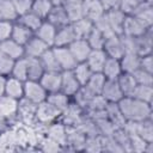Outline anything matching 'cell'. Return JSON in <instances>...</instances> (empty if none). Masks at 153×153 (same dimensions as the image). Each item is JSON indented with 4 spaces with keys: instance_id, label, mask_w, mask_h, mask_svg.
<instances>
[{
    "instance_id": "cell-1",
    "label": "cell",
    "mask_w": 153,
    "mask_h": 153,
    "mask_svg": "<svg viewBox=\"0 0 153 153\" xmlns=\"http://www.w3.org/2000/svg\"><path fill=\"white\" fill-rule=\"evenodd\" d=\"M118 108L124 118L128 121H143L147 120L151 115L149 103L129 96H123L118 100Z\"/></svg>"
},
{
    "instance_id": "cell-2",
    "label": "cell",
    "mask_w": 153,
    "mask_h": 153,
    "mask_svg": "<svg viewBox=\"0 0 153 153\" xmlns=\"http://www.w3.org/2000/svg\"><path fill=\"white\" fill-rule=\"evenodd\" d=\"M24 97L33 104H39L45 100L47 91L39 81L26 80L24 84Z\"/></svg>"
},
{
    "instance_id": "cell-3",
    "label": "cell",
    "mask_w": 153,
    "mask_h": 153,
    "mask_svg": "<svg viewBox=\"0 0 153 153\" xmlns=\"http://www.w3.org/2000/svg\"><path fill=\"white\" fill-rule=\"evenodd\" d=\"M69 51L72 53L73 57L75 59V61L79 62H85L90 51L92 50L90 44L87 43V41L85 38H76L74 39L69 45H68Z\"/></svg>"
},
{
    "instance_id": "cell-4",
    "label": "cell",
    "mask_w": 153,
    "mask_h": 153,
    "mask_svg": "<svg viewBox=\"0 0 153 153\" xmlns=\"http://www.w3.org/2000/svg\"><path fill=\"white\" fill-rule=\"evenodd\" d=\"M55 57L61 67V69L63 71H72L75 66H76V61L73 57L72 53L69 51V49L67 47H56L53 49Z\"/></svg>"
},
{
    "instance_id": "cell-5",
    "label": "cell",
    "mask_w": 153,
    "mask_h": 153,
    "mask_svg": "<svg viewBox=\"0 0 153 153\" xmlns=\"http://www.w3.org/2000/svg\"><path fill=\"white\" fill-rule=\"evenodd\" d=\"M100 94L108 102H111V103H116L123 97V93H122V91L120 88L117 79H106L105 82H104V86H103V90H102Z\"/></svg>"
},
{
    "instance_id": "cell-6",
    "label": "cell",
    "mask_w": 153,
    "mask_h": 153,
    "mask_svg": "<svg viewBox=\"0 0 153 153\" xmlns=\"http://www.w3.org/2000/svg\"><path fill=\"white\" fill-rule=\"evenodd\" d=\"M82 11L84 17L93 23L104 14V7L100 0H82Z\"/></svg>"
},
{
    "instance_id": "cell-7",
    "label": "cell",
    "mask_w": 153,
    "mask_h": 153,
    "mask_svg": "<svg viewBox=\"0 0 153 153\" xmlns=\"http://www.w3.org/2000/svg\"><path fill=\"white\" fill-rule=\"evenodd\" d=\"M103 48L106 51V54L109 55V57L120 60L124 55V50H123L121 39L117 35H112L110 37H106L104 41Z\"/></svg>"
},
{
    "instance_id": "cell-8",
    "label": "cell",
    "mask_w": 153,
    "mask_h": 153,
    "mask_svg": "<svg viewBox=\"0 0 153 153\" xmlns=\"http://www.w3.org/2000/svg\"><path fill=\"white\" fill-rule=\"evenodd\" d=\"M80 88V84L73 74V71H63L61 73V91L66 96L75 94Z\"/></svg>"
},
{
    "instance_id": "cell-9",
    "label": "cell",
    "mask_w": 153,
    "mask_h": 153,
    "mask_svg": "<svg viewBox=\"0 0 153 153\" xmlns=\"http://www.w3.org/2000/svg\"><path fill=\"white\" fill-rule=\"evenodd\" d=\"M45 91L57 92L61 88V73L60 72H44L38 80Z\"/></svg>"
},
{
    "instance_id": "cell-10",
    "label": "cell",
    "mask_w": 153,
    "mask_h": 153,
    "mask_svg": "<svg viewBox=\"0 0 153 153\" xmlns=\"http://www.w3.org/2000/svg\"><path fill=\"white\" fill-rule=\"evenodd\" d=\"M146 29L134 16L126 17L123 22V33L131 37H139L142 36L146 32Z\"/></svg>"
},
{
    "instance_id": "cell-11",
    "label": "cell",
    "mask_w": 153,
    "mask_h": 153,
    "mask_svg": "<svg viewBox=\"0 0 153 153\" xmlns=\"http://www.w3.org/2000/svg\"><path fill=\"white\" fill-rule=\"evenodd\" d=\"M106 60V54L103 51V49H92L86 59V63L90 67V69L96 73V72H102L103 66Z\"/></svg>"
},
{
    "instance_id": "cell-12",
    "label": "cell",
    "mask_w": 153,
    "mask_h": 153,
    "mask_svg": "<svg viewBox=\"0 0 153 153\" xmlns=\"http://www.w3.org/2000/svg\"><path fill=\"white\" fill-rule=\"evenodd\" d=\"M0 50L5 55H7L8 57H11L13 60L20 59L24 55V47L22 44L17 43L16 41H13L12 38L0 42Z\"/></svg>"
},
{
    "instance_id": "cell-13",
    "label": "cell",
    "mask_w": 153,
    "mask_h": 153,
    "mask_svg": "<svg viewBox=\"0 0 153 153\" xmlns=\"http://www.w3.org/2000/svg\"><path fill=\"white\" fill-rule=\"evenodd\" d=\"M48 48L49 45L45 44L38 37H31L24 45V54L30 57H39Z\"/></svg>"
},
{
    "instance_id": "cell-14",
    "label": "cell",
    "mask_w": 153,
    "mask_h": 153,
    "mask_svg": "<svg viewBox=\"0 0 153 153\" xmlns=\"http://www.w3.org/2000/svg\"><path fill=\"white\" fill-rule=\"evenodd\" d=\"M74 39H76L75 32H74L72 25L67 24V25L62 26L59 31H56L54 45L55 47H66V45H69Z\"/></svg>"
},
{
    "instance_id": "cell-15",
    "label": "cell",
    "mask_w": 153,
    "mask_h": 153,
    "mask_svg": "<svg viewBox=\"0 0 153 153\" xmlns=\"http://www.w3.org/2000/svg\"><path fill=\"white\" fill-rule=\"evenodd\" d=\"M60 112L61 111L57 108H55L53 104H50L47 100V102L39 103L38 108H37V111H36V115H37V117L41 122H50L56 116H59Z\"/></svg>"
},
{
    "instance_id": "cell-16",
    "label": "cell",
    "mask_w": 153,
    "mask_h": 153,
    "mask_svg": "<svg viewBox=\"0 0 153 153\" xmlns=\"http://www.w3.org/2000/svg\"><path fill=\"white\" fill-rule=\"evenodd\" d=\"M62 6L68 16L69 22H75L84 17L82 0H65Z\"/></svg>"
},
{
    "instance_id": "cell-17",
    "label": "cell",
    "mask_w": 153,
    "mask_h": 153,
    "mask_svg": "<svg viewBox=\"0 0 153 153\" xmlns=\"http://www.w3.org/2000/svg\"><path fill=\"white\" fill-rule=\"evenodd\" d=\"M56 31H57L56 30V26H54L49 22L42 23L41 26L36 30V37H38L39 39H42L45 44H48L50 47V45H54Z\"/></svg>"
},
{
    "instance_id": "cell-18",
    "label": "cell",
    "mask_w": 153,
    "mask_h": 153,
    "mask_svg": "<svg viewBox=\"0 0 153 153\" xmlns=\"http://www.w3.org/2000/svg\"><path fill=\"white\" fill-rule=\"evenodd\" d=\"M133 16L145 26V27H149L153 20V13H152V8L148 4H143L140 2L137 5V7L133 11Z\"/></svg>"
},
{
    "instance_id": "cell-19",
    "label": "cell",
    "mask_w": 153,
    "mask_h": 153,
    "mask_svg": "<svg viewBox=\"0 0 153 153\" xmlns=\"http://www.w3.org/2000/svg\"><path fill=\"white\" fill-rule=\"evenodd\" d=\"M108 20L111 25L112 31L116 35H122L123 33V22H124V13L118 10V8H111L106 13Z\"/></svg>"
},
{
    "instance_id": "cell-20",
    "label": "cell",
    "mask_w": 153,
    "mask_h": 153,
    "mask_svg": "<svg viewBox=\"0 0 153 153\" xmlns=\"http://www.w3.org/2000/svg\"><path fill=\"white\" fill-rule=\"evenodd\" d=\"M5 94L14 98V99H19L24 96V84L22 80L12 76L10 79L6 80L5 84Z\"/></svg>"
},
{
    "instance_id": "cell-21",
    "label": "cell",
    "mask_w": 153,
    "mask_h": 153,
    "mask_svg": "<svg viewBox=\"0 0 153 153\" xmlns=\"http://www.w3.org/2000/svg\"><path fill=\"white\" fill-rule=\"evenodd\" d=\"M48 19H49V23L53 24L54 26H65L69 22L68 16L62 5L53 6V8L50 10V12L48 14Z\"/></svg>"
},
{
    "instance_id": "cell-22",
    "label": "cell",
    "mask_w": 153,
    "mask_h": 153,
    "mask_svg": "<svg viewBox=\"0 0 153 153\" xmlns=\"http://www.w3.org/2000/svg\"><path fill=\"white\" fill-rule=\"evenodd\" d=\"M105 111H106V116L110 118V122L114 124V127L116 129H120V128L123 129V127L126 124V118L122 115V112L118 108V104L110 102V104L106 105Z\"/></svg>"
},
{
    "instance_id": "cell-23",
    "label": "cell",
    "mask_w": 153,
    "mask_h": 153,
    "mask_svg": "<svg viewBox=\"0 0 153 153\" xmlns=\"http://www.w3.org/2000/svg\"><path fill=\"white\" fill-rule=\"evenodd\" d=\"M27 61V80H35L38 81L43 73L45 72L43 68V65L39 60V57H26Z\"/></svg>"
},
{
    "instance_id": "cell-24",
    "label": "cell",
    "mask_w": 153,
    "mask_h": 153,
    "mask_svg": "<svg viewBox=\"0 0 153 153\" xmlns=\"http://www.w3.org/2000/svg\"><path fill=\"white\" fill-rule=\"evenodd\" d=\"M140 56L134 53H126L120 60L121 69L124 73H133L137 68H140Z\"/></svg>"
},
{
    "instance_id": "cell-25",
    "label": "cell",
    "mask_w": 153,
    "mask_h": 153,
    "mask_svg": "<svg viewBox=\"0 0 153 153\" xmlns=\"http://www.w3.org/2000/svg\"><path fill=\"white\" fill-rule=\"evenodd\" d=\"M39 60L43 65V68L45 72H60L61 71V67L55 57V54L53 51V49H47L41 56H39Z\"/></svg>"
},
{
    "instance_id": "cell-26",
    "label": "cell",
    "mask_w": 153,
    "mask_h": 153,
    "mask_svg": "<svg viewBox=\"0 0 153 153\" xmlns=\"http://www.w3.org/2000/svg\"><path fill=\"white\" fill-rule=\"evenodd\" d=\"M121 65L120 60L112 59V57H106L105 63L103 66L102 73L106 79H117L118 75L121 74Z\"/></svg>"
},
{
    "instance_id": "cell-27",
    "label": "cell",
    "mask_w": 153,
    "mask_h": 153,
    "mask_svg": "<svg viewBox=\"0 0 153 153\" xmlns=\"http://www.w3.org/2000/svg\"><path fill=\"white\" fill-rule=\"evenodd\" d=\"M72 27H73V30L75 32L76 38H85L86 39V37L88 36L90 31L93 27V22H91L90 19L82 17V18L73 22Z\"/></svg>"
},
{
    "instance_id": "cell-28",
    "label": "cell",
    "mask_w": 153,
    "mask_h": 153,
    "mask_svg": "<svg viewBox=\"0 0 153 153\" xmlns=\"http://www.w3.org/2000/svg\"><path fill=\"white\" fill-rule=\"evenodd\" d=\"M117 82L120 85V88L123 93V96H131L134 88L136 87V81L131 73H123L120 74L117 78Z\"/></svg>"
},
{
    "instance_id": "cell-29",
    "label": "cell",
    "mask_w": 153,
    "mask_h": 153,
    "mask_svg": "<svg viewBox=\"0 0 153 153\" xmlns=\"http://www.w3.org/2000/svg\"><path fill=\"white\" fill-rule=\"evenodd\" d=\"M32 37V31L30 29H27L26 26L22 25V24H17L13 25L12 29V33H11V38L13 41H16L17 43L25 45L26 42Z\"/></svg>"
},
{
    "instance_id": "cell-30",
    "label": "cell",
    "mask_w": 153,
    "mask_h": 153,
    "mask_svg": "<svg viewBox=\"0 0 153 153\" xmlns=\"http://www.w3.org/2000/svg\"><path fill=\"white\" fill-rule=\"evenodd\" d=\"M105 80H106V78L104 76V74H103L102 72L92 73V75L90 76L88 81L86 82V87H87L93 94H100Z\"/></svg>"
},
{
    "instance_id": "cell-31",
    "label": "cell",
    "mask_w": 153,
    "mask_h": 153,
    "mask_svg": "<svg viewBox=\"0 0 153 153\" xmlns=\"http://www.w3.org/2000/svg\"><path fill=\"white\" fill-rule=\"evenodd\" d=\"M72 71H73V74L76 78V80L79 81L80 85H86V82L88 81L90 76L93 73L90 69V67L87 66L86 62H79V63H76V66Z\"/></svg>"
},
{
    "instance_id": "cell-32",
    "label": "cell",
    "mask_w": 153,
    "mask_h": 153,
    "mask_svg": "<svg viewBox=\"0 0 153 153\" xmlns=\"http://www.w3.org/2000/svg\"><path fill=\"white\" fill-rule=\"evenodd\" d=\"M18 106L17 99L11 98L8 96L0 97V116H11L16 112Z\"/></svg>"
},
{
    "instance_id": "cell-33",
    "label": "cell",
    "mask_w": 153,
    "mask_h": 153,
    "mask_svg": "<svg viewBox=\"0 0 153 153\" xmlns=\"http://www.w3.org/2000/svg\"><path fill=\"white\" fill-rule=\"evenodd\" d=\"M53 6L54 5L51 4L50 0H32L31 12L37 14L39 18H44V17H48Z\"/></svg>"
},
{
    "instance_id": "cell-34",
    "label": "cell",
    "mask_w": 153,
    "mask_h": 153,
    "mask_svg": "<svg viewBox=\"0 0 153 153\" xmlns=\"http://www.w3.org/2000/svg\"><path fill=\"white\" fill-rule=\"evenodd\" d=\"M12 75L22 81H26L27 80V61L26 59H17L14 60L13 63V68H12Z\"/></svg>"
},
{
    "instance_id": "cell-35",
    "label": "cell",
    "mask_w": 153,
    "mask_h": 153,
    "mask_svg": "<svg viewBox=\"0 0 153 153\" xmlns=\"http://www.w3.org/2000/svg\"><path fill=\"white\" fill-rule=\"evenodd\" d=\"M86 41H87V43L90 44L91 49H103L105 37H104L103 33L93 25L92 30L90 31L88 36L86 37Z\"/></svg>"
},
{
    "instance_id": "cell-36",
    "label": "cell",
    "mask_w": 153,
    "mask_h": 153,
    "mask_svg": "<svg viewBox=\"0 0 153 153\" xmlns=\"http://www.w3.org/2000/svg\"><path fill=\"white\" fill-rule=\"evenodd\" d=\"M152 96H153V90H152L151 85H136L131 96H129V97H134V98L140 99L142 102L151 103Z\"/></svg>"
},
{
    "instance_id": "cell-37",
    "label": "cell",
    "mask_w": 153,
    "mask_h": 153,
    "mask_svg": "<svg viewBox=\"0 0 153 153\" xmlns=\"http://www.w3.org/2000/svg\"><path fill=\"white\" fill-rule=\"evenodd\" d=\"M136 135L141 136L147 142H152V140H153V129H152L151 122L147 121V120L137 121V123H136Z\"/></svg>"
},
{
    "instance_id": "cell-38",
    "label": "cell",
    "mask_w": 153,
    "mask_h": 153,
    "mask_svg": "<svg viewBox=\"0 0 153 153\" xmlns=\"http://www.w3.org/2000/svg\"><path fill=\"white\" fill-rule=\"evenodd\" d=\"M0 17L5 20L16 19L18 17L12 0H0Z\"/></svg>"
},
{
    "instance_id": "cell-39",
    "label": "cell",
    "mask_w": 153,
    "mask_h": 153,
    "mask_svg": "<svg viewBox=\"0 0 153 153\" xmlns=\"http://www.w3.org/2000/svg\"><path fill=\"white\" fill-rule=\"evenodd\" d=\"M20 24L24 25V26H26V27L30 29L31 31H36V30L41 26L42 20H41V18H39L37 14H35L33 12H27V13H25V14L22 16V18H20Z\"/></svg>"
},
{
    "instance_id": "cell-40",
    "label": "cell",
    "mask_w": 153,
    "mask_h": 153,
    "mask_svg": "<svg viewBox=\"0 0 153 153\" xmlns=\"http://www.w3.org/2000/svg\"><path fill=\"white\" fill-rule=\"evenodd\" d=\"M48 135H49V137H50L51 140L56 141V142L60 143V145L65 143L66 137H67V135H66V129H65V127L61 126V124L50 126L49 129H48Z\"/></svg>"
},
{
    "instance_id": "cell-41",
    "label": "cell",
    "mask_w": 153,
    "mask_h": 153,
    "mask_svg": "<svg viewBox=\"0 0 153 153\" xmlns=\"http://www.w3.org/2000/svg\"><path fill=\"white\" fill-rule=\"evenodd\" d=\"M48 102L50 104H53L55 108H57L60 111H63L67 109L68 106V99H67V96L65 93H60L59 91L57 92H51V94L48 97Z\"/></svg>"
},
{
    "instance_id": "cell-42",
    "label": "cell",
    "mask_w": 153,
    "mask_h": 153,
    "mask_svg": "<svg viewBox=\"0 0 153 153\" xmlns=\"http://www.w3.org/2000/svg\"><path fill=\"white\" fill-rule=\"evenodd\" d=\"M94 26L103 33V36L106 38V37H110L112 35H116L112 29H111V25L108 20V17H106V13H104L100 18H98L96 22H94Z\"/></svg>"
},
{
    "instance_id": "cell-43",
    "label": "cell",
    "mask_w": 153,
    "mask_h": 153,
    "mask_svg": "<svg viewBox=\"0 0 153 153\" xmlns=\"http://www.w3.org/2000/svg\"><path fill=\"white\" fill-rule=\"evenodd\" d=\"M131 75L134 76L137 85H152V73L142 68H137L131 73Z\"/></svg>"
},
{
    "instance_id": "cell-44",
    "label": "cell",
    "mask_w": 153,
    "mask_h": 153,
    "mask_svg": "<svg viewBox=\"0 0 153 153\" xmlns=\"http://www.w3.org/2000/svg\"><path fill=\"white\" fill-rule=\"evenodd\" d=\"M13 63H14V60L11 59V57H8L7 55H5L0 50V74L1 75L10 74L12 72Z\"/></svg>"
},
{
    "instance_id": "cell-45",
    "label": "cell",
    "mask_w": 153,
    "mask_h": 153,
    "mask_svg": "<svg viewBox=\"0 0 153 153\" xmlns=\"http://www.w3.org/2000/svg\"><path fill=\"white\" fill-rule=\"evenodd\" d=\"M12 2L18 16H23L31 11L32 0H12Z\"/></svg>"
},
{
    "instance_id": "cell-46",
    "label": "cell",
    "mask_w": 153,
    "mask_h": 153,
    "mask_svg": "<svg viewBox=\"0 0 153 153\" xmlns=\"http://www.w3.org/2000/svg\"><path fill=\"white\" fill-rule=\"evenodd\" d=\"M94 94L85 86L84 88H79L76 92H75V98H76V100H78V103L80 104V105H85V104H90V102H91V99H92V97H93Z\"/></svg>"
},
{
    "instance_id": "cell-47",
    "label": "cell",
    "mask_w": 153,
    "mask_h": 153,
    "mask_svg": "<svg viewBox=\"0 0 153 153\" xmlns=\"http://www.w3.org/2000/svg\"><path fill=\"white\" fill-rule=\"evenodd\" d=\"M97 121V126L98 128L102 130L103 134H105L106 136H110L114 134V131L116 130V128L114 127V124L106 120V117H102V118H98L96 120Z\"/></svg>"
},
{
    "instance_id": "cell-48",
    "label": "cell",
    "mask_w": 153,
    "mask_h": 153,
    "mask_svg": "<svg viewBox=\"0 0 153 153\" xmlns=\"http://www.w3.org/2000/svg\"><path fill=\"white\" fill-rule=\"evenodd\" d=\"M147 141H145L141 136L134 134V135H130V149L133 151H136V152H142L146 149V146H147Z\"/></svg>"
},
{
    "instance_id": "cell-49",
    "label": "cell",
    "mask_w": 153,
    "mask_h": 153,
    "mask_svg": "<svg viewBox=\"0 0 153 153\" xmlns=\"http://www.w3.org/2000/svg\"><path fill=\"white\" fill-rule=\"evenodd\" d=\"M93 110L99 111V110H105L106 105H108V100L102 96V94H94L88 104Z\"/></svg>"
},
{
    "instance_id": "cell-50",
    "label": "cell",
    "mask_w": 153,
    "mask_h": 153,
    "mask_svg": "<svg viewBox=\"0 0 153 153\" xmlns=\"http://www.w3.org/2000/svg\"><path fill=\"white\" fill-rule=\"evenodd\" d=\"M13 25L10 23V20H0V42L11 38Z\"/></svg>"
},
{
    "instance_id": "cell-51",
    "label": "cell",
    "mask_w": 153,
    "mask_h": 153,
    "mask_svg": "<svg viewBox=\"0 0 153 153\" xmlns=\"http://www.w3.org/2000/svg\"><path fill=\"white\" fill-rule=\"evenodd\" d=\"M67 135V140L71 141V143L75 145V146H81L85 143V137L84 134L81 131H76V130H71V131H66Z\"/></svg>"
},
{
    "instance_id": "cell-52",
    "label": "cell",
    "mask_w": 153,
    "mask_h": 153,
    "mask_svg": "<svg viewBox=\"0 0 153 153\" xmlns=\"http://www.w3.org/2000/svg\"><path fill=\"white\" fill-rule=\"evenodd\" d=\"M140 2H141L140 0H121L120 7L123 13H133V11L137 7Z\"/></svg>"
},
{
    "instance_id": "cell-53",
    "label": "cell",
    "mask_w": 153,
    "mask_h": 153,
    "mask_svg": "<svg viewBox=\"0 0 153 153\" xmlns=\"http://www.w3.org/2000/svg\"><path fill=\"white\" fill-rule=\"evenodd\" d=\"M140 68L152 73L153 71V63H152V57L151 55H145L142 59H140Z\"/></svg>"
},
{
    "instance_id": "cell-54",
    "label": "cell",
    "mask_w": 153,
    "mask_h": 153,
    "mask_svg": "<svg viewBox=\"0 0 153 153\" xmlns=\"http://www.w3.org/2000/svg\"><path fill=\"white\" fill-rule=\"evenodd\" d=\"M59 149H60V143L51 140L50 137L48 140H45L43 143V151H45V152H56Z\"/></svg>"
},
{
    "instance_id": "cell-55",
    "label": "cell",
    "mask_w": 153,
    "mask_h": 153,
    "mask_svg": "<svg viewBox=\"0 0 153 153\" xmlns=\"http://www.w3.org/2000/svg\"><path fill=\"white\" fill-rule=\"evenodd\" d=\"M120 1L121 0H100L104 10H111V8H117L120 6Z\"/></svg>"
},
{
    "instance_id": "cell-56",
    "label": "cell",
    "mask_w": 153,
    "mask_h": 153,
    "mask_svg": "<svg viewBox=\"0 0 153 153\" xmlns=\"http://www.w3.org/2000/svg\"><path fill=\"white\" fill-rule=\"evenodd\" d=\"M5 84H6V79L0 74V97L5 94Z\"/></svg>"
},
{
    "instance_id": "cell-57",
    "label": "cell",
    "mask_w": 153,
    "mask_h": 153,
    "mask_svg": "<svg viewBox=\"0 0 153 153\" xmlns=\"http://www.w3.org/2000/svg\"><path fill=\"white\" fill-rule=\"evenodd\" d=\"M50 1H51V4H53V5H61L65 0H50Z\"/></svg>"
},
{
    "instance_id": "cell-58",
    "label": "cell",
    "mask_w": 153,
    "mask_h": 153,
    "mask_svg": "<svg viewBox=\"0 0 153 153\" xmlns=\"http://www.w3.org/2000/svg\"><path fill=\"white\" fill-rule=\"evenodd\" d=\"M0 20H1V17H0Z\"/></svg>"
}]
</instances>
